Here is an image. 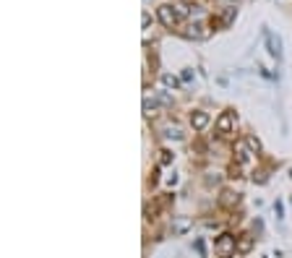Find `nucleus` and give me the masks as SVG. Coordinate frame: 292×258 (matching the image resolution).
I'll return each mask as SVG.
<instances>
[{
	"label": "nucleus",
	"mask_w": 292,
	"mask_h": 258,
	"mask_svg": "<svg viewBox=\"0 0 292 258\" xmlns=\"http://www.w3.org/2000/svg\"><path fill=\"white\" fill-rule=\"evenodd\" d=\"M214 251H217V256L219 258H230L235 251H237V243H235V237L232 235H219L217 237V243H214Z\"/></svg>",
	"instance_id": "f257e3e1"
},
{
	"label": "nucleus",
	"mask_w": 292,
	"mask_h": 258,
	"mask_svg": "<svg viewBox=\"0 0 292 258\" xmlns=\"http://www.w3.org/2000/svg\"><path fill=\"white\" fill-rule=\"evenodd\" d=\"M178 11H172V5H159V21L167 26V29H172V26L178 24Z\"/></svg>",
	"instance_id": "f03ea898"
},
{
	"label": "nucleus",
	"mask_w": 292,
	"mask_h": 258,
	"mask_svg": "<svg viewBox=\"0 0 292 258\" xmlns=\"http://www.w3.org/2000/svg\"><path fill=\"white\" fill-rule=\"evenodd\" d=\"M232 128H235V112H222L219 115V120H217V131L219 133H232Z\"/></svg>",
	"instance_id": "7ed1b4c3"
},
{
	"label": "nucleus",
	"mask_w": 292,
	"mask_h": 258,
	"mask_svg": "<svg viewBox=\"0 0 292 258\" xmlns=\"http://www.w3.org/2000/svg\"><path fill=\"white\" fill-rule=\"evenodd\" d=\"M209 112H201V110H196V112H190V125H193V131H204V128L209 125Z\"/></svg>",
	"instance_id": "20e7f679"
},
{
	"label": "nucleus",
	"mask_w": 292,
	"mask_h": 258,
	"mask_svg": "<svg viewBox=\"0 0 292 258\" xmlns=\"http://www.w3.org/2000/svg\"><path fill=\"white\" fill-rule=\"evenodd\" d=\"M251 248H253V237L251 235H243L240 240H237V251H240V253H248Z\"/></svg>",
	"instance_id": "39448f33"
},
{
	"label": "nucleus",
	"mask_w": 292,
	"mask_h": 258,
	"mask_svg": "<svg viewBox=\"0 0 292 258\" xmlns=\"http://www.w3.org/2000/svg\"><path fill=\"white\" fill-rule=\"evenodd\" d=\"M245 146H248L253 154H261V141L256 136H245Z\"/></svg>",
	"instance_id": "423d86ee"
},
{
	"label": "nucleus",
	"mask_w": 292,
	"mask_h": 258,
	"mask_svg": "<svg viewBox=\"0 0 292 258\" xmlns=\"http://www.w3.org/2000/svg\"><path fill=\"white\" fill-rule=\"evenodd\" d=\"M201 29H204L201 24H193V26L185 32V37H190V39H201V37H206V32H201Z\"/></svg>",
	"instance_id": "0eeeda50"
},
{
	"label": "nucleus",
	"mask_w": 292,
	"mask_h": 258,
	"mask_svg": "<svg viewBox=\"0 0 292 258\" xmlns=\"http://www.w3.org/2000/svg\"><path fill=\"white\" fill-rule=\"evenodd\" d=\"M162 84L167 86V89H178V86H180V81H178L175 76H172V73H164V76H162Z\"/></svg>",
	"instance_id": "6e6552de"
},
{
	"label": "nucleus",
	"mask_w": 292,
	"mask_h": 258,
	"mask_svg": "<svg viewBox=\"0 0 292 258\" xmlns=\"http://www.w3.org/2000/svg\"><path fill=\"white\" fill-rule=\"evenodd\" d=\"M237 198H240L237 193H230V190H224V193H222V204H224V206H232V204H237Z\"/></svg>",
	"instance_id": "1a4fd4ad"
},
{
	"label": "nucleus",
	"mask_w": 292,
	"mask_h": 258,
	"mask_svg": "<svg viewBox=\"0 0 292 258\" xmlns=\"http://www.w3.org/2000/svg\"><path fill=\"white\" fill-rule=\"evenodd\" d=\"M164 136H167V138H175V141H180V138H182V133H180V128H178V125H170Z\"/></svg>",
	"instance_id": "9d476101"
},
{
	"label": "nucleus",
	"mask_w": 292,
	"mask_h": 258,
	"mask_svg": "<svg viewBox=\"0 0 292 258\" xmlns=\"http://www.w3.org/2000/svg\"><path fill=\"white\" fill-rule=\"evenodd\" d=\"M188 227H190V219H180V222L175 224V232L180 235V232H185V229H188Z\"/></svg>",
	"instance_id": "9b49d317"
},
{
	"label": "nucleus",
	"mask_w": 292,
	"mask_h": 258,
	"mask_svg": "<svg viewBox=\"0 0 292 258\" xmlns=\"http://www.w3.org/2000/svg\"><path fill=\"white\" fill-rule=\"evenodd\" d=\"M172 159H175V154L167 151V149H164V151H162V156H159V162H162V164H170Z\"/></svg>",
	"instance_id": "f8f14e48"
},
{
	"label": "nucleus",
	"mask_w": 292,
	"mask_h": 258,
	"mask_svg": "<svg viewBox=\"0 0 292 258\" xmlns=\"http://www.w3.org/2000/svg\"><path fill=\"white\" fill-rule=\"evenodd\" d=\"M175 11H178V16H188V13H190V8H188L185 3H180V5H175Z\"/></svg>",
	"instance_id": "ddd939ff"
},
{
	"label": "nucleus",
	"mask_w": 292,
	"mask_h": 258,
	"mask_svg": "<svg viewBox=\"0 0 292 258\" xmlns=\"http://www.w3.org/2000/svg\"><path fill=\"white\" fill-rule=\"evenodd\" d=\"M154 110H157V105H154V102H149V99H146V102H144V112H146V115H151Z\"/></svg>",
	"instance_id": "4468645a"
},
{
	"label": "nucleus",
	"mask_w": 292,
	"mask_h": 258,
	"mask_svg": "<svg viewBox=\"0 0 292 258\" xmlns=\"http://www.w3.org/2000/svg\"><path fill=\"white\" fill-rule=\"evenodd\" d=\"M159 102H162V105H172V99H170L167 94H162V97H159Z\"/></svg>",
	"instance_id": "2eb2a0df"
}]
</instances>
